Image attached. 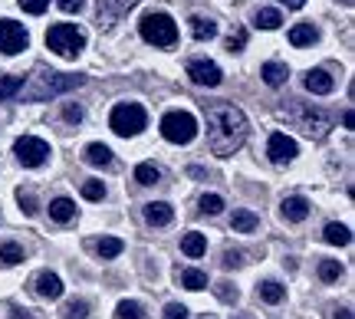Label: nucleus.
Masks as SVG:
<instances>
[{
    "instance_id": "nucleus-1",
    "label": "nucleus",
    "mask_w": 355,
    "mask_h": 319,
    "mask_svg": "<svg viewBox=\"0 0 355 319\" xmlns=\"http://www.w3.org/2000/svg\"><path fill=\"white\" fill-rule=\"evenodd\" d=\"M247 141V115L230 103H214L207 109V145L211 152L227 158Z\"/></svg>"
},
{
    "instance_id": "nucleus-2",
    "label": "nucleus",
    "mask_w": 355,
    "mask_h": 319,
    "mask_svg": "<svg viewBox=\"0 0 355 319\" xmlns=\"http://www.w3.org/2000/svg\"><path fill=\"white\" fill-rule=\"evenodd\" d=\"M83 86V76H69V73H53L37 66L33 76H26V86H20V99L24 103H46L53 96H63V92Z\"/></svg>"
},
{
    "instance_id": "nucleus-3",
    "label": "nucleus",
    "mask_w": 355,
    "mask_h": 319,
    "mask_svg": "<svg viewBox=\"0 0 355 319\" xmlns=\"http://www.w3.org/2000/svg\"><path fill=\"white\" fill-rule=\"evenodd\" d=\"M46 46L56 56H63V60H76L79 53H83V46H86V33L73 24H56L46 33Z\"/></svg>"
},
{
    "instance_id": "nucleus-4",
    "label": "nucleus",
    "mask_w": 355,
    "mask_h": 319,
    "mask_svg": "<svg viewBox=\"0 0 355 319\" xmlns=\"http://www.w3.org/2000/svg\"><path fill=\"white\" fill-rule=\"evenodd\" d=\"M139 33L145 43H152V46H175L178 43V26L175 20L168 17V13H145L139 24Z\"/></svg>"
},
{
    "instance_id": "nucleus-5",
    "label": "nucleus",
    "mask_w": 355,
    "mask_h": 319,
    "mask_svg": "<svg viewBox=\"0 0 355 319\" xmlns=\"http://www.w3.org/2000/svg\"><path fill=\"white\" fill-rule=\"evenodd\" d=\"M286 115H290L293 122H296V128H303L309 139H326L329 135V128H332V115H326L322 109H309V105L303 103H296L286 109Z\"/></svg>"
},
{
    "instance_id": "nucleus-6",
    "label": "nucleus",
    "mask_w": 355,
    "mask_h": 319,
    "mask_svg": "<svg viewBox=\"0 0 355 319\" xmlns=\"http://www.w3.org/2000/svg\"><path fill=\"white\" fill-rule=\"evenodd\" d=\"M145 122H148V115H145V109H141L139 103H119L112 109V115H109V126H112L115 135H122V139H128V135H139L141 128H145Z\"/></svg>"
},
{
    "instance_id": "nucleus-7",
    "label": "nucleus",
    "mask_w": 355,
    "mask_h": 319,
    "mask_svg": "<svg viewBox=\"0 0 355 319\" xmlns=\"http://www.w3.org/2000/svg\"><path fill=\"white\" fill-rule=\"evenodd\" d=\"M162 135H165L171 145H188V141H194V135H198V119L191 112L175 109V112H168L165 119H162Z\"/></svg>"
},
{
    "instance_id": "nucleus-8",
    "label": "nucleus",
    "mask_w": 355,
    "mask_h": 319,
    "mask_svg": "<svg viewBox=\"0 0 355 319\" xmlns=\"http://www.w3.org/2000/svg\"><path fill=\"white\" fill-rule=\"evenodd\" d=\"M13 152H17V162L24 168H40L50 158V145L43 139H37V135H24V139H17Z\"/></svg>"
},
{
    "instance_id": "nucleus-9",
    "label": "nucleus",
    "mask_w": 355,
    "mask_h": 319,
    "mask_svg": "<svg viewBox=\"0 0 355 319\" xmlns=\"http://www.w3.org/2000/svg\"><path fill=\"white\" fill-rule=\"evenodd\" d=\"M26 43H30V33L17 20H0V53L13 56V53L26 50Z\"/></svg>"
},
{
    "instance_id": "nucleus-10",
    "label": "nucleus",
    "mask_w": 355,
    "mask_h": 319,
    "mask_svg": "<svg viewBox=\"0 0 355 319\" xmlns=\"http://www.w3.org/2000/svg\"><path fill=\"white\" fill-rule=\"evenodd\" d=\"M266 155H270V162H273V165H290L293 158L300 155V145H296L290 135L273 132V135H270V141H266Z\"/></svg>"
},
{
    "instance_id": "nucleus-11",
    "label": "nucleus",
    "mask_w": 355,
    "mask_h": 319,
    "mask_svg": "<svg viewBox=\"0 0 355 319\" xmlns=\"http://www.w3.org/2000/svg\"><path fill=\"white\" fill-rule=\"evenodd\" d=\"M188 76L198 86H220V66L211 60H191L188 63Z\"/></svg>"
},
{
    "instance_id": "nucleus-12",
    "label": "nucleus",
    "mask_w": 355,
    "mask_h": 319,
    "mask_svg": "<svg viewBox=\"0 0 355 319\" xmlns=\"http://www.w3.org/2000/svg\"><path fill=\"white\" fill-rule=\"evenodd\" d=\"M139 0H99V26H112L119 17H125Z\"/></svg>"
},
{
    "instance_id": "nucleus-13",
    "label": "nucleus",
    "mask_w": 355,
    "mask_h": 319,
    "mask_svg": "<svg viewBox=\"0 0 355 319\" xmlns=\"http://www.w3.org/2000/svg\"><path fill=\"white\" fill-rule=\"evenodd\" d=\"M33 286H37V293L43 296V300H60V296H63V280H60L56 273H50V270L37 273V277H33Z\"/></svg>"
},
{
    "instance_id": "nucleus-14",
    "label": "nucleus",
    "mask_w": 355,
    "mask_h": 319,
    "mask_svg": "<svg viewBox=\"0 0 355 319\" xmlns=\"http://www.w3.org/2000/svg\"><path fill=\"white\" fill-rule=\"evenodd\" d=\"M279 214L286 217V221H293V224H300V221H306V217H309V201H306V198H300V194H293V198H283V205H279Z\"/></svg>"
},
{
    "instance_id": "nucleus-15",
    "label": "nucleus",
    "mask_w": 355,
    "mask_h": 319,
    "mask_svg": "<svg viewBox=\"0 0 355 319\" xmlns=\"http://www.w3.org/2000/svg\"><path fill=\"white\" fill-rule=\"evenodd\" d=\"M306 89L313 92V96H329L336 89V79L326 73V69H309L306 73Z\"/></svg>"
},
{
    "instance_id": "nucleus-16",
    "label": "nucleus",
    "mask_w": 355,
    "mask_h": 319,
    "mask_svg": "<svg viewBox=\"0 0 355 319\" xmlns=\"http://www.w3.org/2000/svg\"><path fill=\"white\" fill-rule=\"evenodd\" d=\"M145 221L152 224V227H165V224H171V217H175V207L165 205V201H152V205H145Z\"/></svg>"
},
{
    "instance_id": "nucleus-17",
    "label": "nucleus",
    "mask_w": 355,
    "mask_h": 319,
    "mask_svg": "<svg viewBox=\"0 0 355 319\" xmlns=\"http://www.w3.org/2000/svg\"><path fill=\"white\" fill-rule=\"evenodd\" d=\"M83 158H86L89 165L105 168V165H112V148H109V145H102V141H92V145H86Z\"/></svg>"
},
{
    "instance_id": "nucleus-18",
    "label": "nucleus",
    "mask_w": 355,
    "mask_h": 319,
    "mask_svg": "<svg viewBox=\"0 0 355 319\" xmlns=\"http://www.w3.org/2000/svg\"><path fill=\"white\" fill-rule=\"evenodd\" d=\"M191 37L207 43V40L217 37V24L211 20V17H201V13H198V17H191Z\"/></svg>"
},
{
    "instance_id": "nucleus-19",
    "label": "nucleus",
    "mask_w": 355,
    "mask_h": 319,
    "mask_svg": "<svg viewBox=\"0 0 355 319\" xmlns=\"http://www.w3.org/2000/svg\"><path fill=\"white\" fill-rule=\"evenodd\" d=\"M181 250H184V257H191V260L204 257V250H207V241H204V234H198V230L184 234V237H181Z\"/></svg>"
},
{
    "instance_id": "nucleus-20",
    "label": "nucleus",
    "mask_w": 355,
    "mask_h": 319,
    "mask_svg": "<svg viewBox=\"0 0 355 319\" xmlns=\"http://www.w3.org/2000/svg\"><path fill=\"white\" fill-rule=\"evenodd\" d=\"M50 217L56 224H69L76 217V205L69 198H56V201H50Z\"/></svg>"
},
{
    "instance_id": "nucleus-21",
    "label": "nucleus",
    "mask_w": 355,
    "mask_h": 319,
    "mask_svg": "<svg viewBox=\"0 0 355 319\" xmlns=\"http://www.w3.org/2000/svg\"><path fill=\"white\" fill-rule=\"evenodd\" d=\"M319 40V30L313 24H296L290 30V43L293 46H309V43H316Z\"/></svg>"
},
{
    "instance_id": "nucleus-22",
    "label": "nucleus",
    "mask_w": 355,
    "mask_h": 319,
    "mask_svg": "<svg viewBox=\"0 0 355 319\" xmlns=\"http://www.w3.org/2000/svg\"><path fill=\"white\" fill-rule=\"evenodd\" d=\"M230 227L237 230V234H254L260 227V217L254 211H234V221H230Z\"/></svg>"
},
{
    "instance_id": "nucleus-23",
    "label": "nucleus",
    "mask_w": 355,
    "mask_h": 319,
    "mask_svg": "<svg viewBox=\"0 0 355 319\" xmlns=\"http://www.w3.org/2000/svg\"><path fill=\"white\" fill-rule=\"evenodd\" d=\"M322 237H326V243H332V247H345V243L352 241V230L345 227V224H326Z\"/></svg>"
},
{
    "instance_id": "nucleus-24",
    "label": "nucleus",
    "mask_w": 355,
    "mask_h": 319,
    "mask_svg": "<svg viewBox=\"0 0 355 319\" xmlns=\"http://www.w3.org/2000/svg\"><path fill=\"white\" fill-rule=\"evenodd\" d=\"M257 293H260L263 303H273V307H277V303H283V296H286V286L277 283V280H266V283H260V290H257Z\"/></svg>"
},
{
    "instance_id": "nucleus-25",
    "label": "nucleus",
    "mask_w": 355,
    "mask_h": 319,
    "mask_svg": "<svg viewBox=\"0 0 355 319\" xmlns=\"http://www.w3.org/2000/svg\"><path fill=\"white\" fill-rule=\"evenodd\" d=\"M125 250V243L119 241V237H102V241H96V254L102 257V260H112V257H119Z\"/></svg>"
},
{
    "instance_id": "nucleus-26",
    "label": "nucleus",
    "mask_w": 355,
    "mask_h": 319,
    "mask_svg": "<svg viewBox=\"0 0 355 319\" xmlns=\"http://www.w3.org/2000/svg\"><path fill=\"white\" fill-rule=\"evenodd\" d=\"M178 280L188 290H204L207 286V273L204 270H178Z\"/></svg>"
},
{
    "instance_id": "nucleus-27",
    "label": "nucleus",
    "mask_w": 355,
    "mask_h": 319,
    "mask_svg": "<svg viewBox=\"0 0 355 319\" xmlns=\"http://www.w3.org/2000/svg\"><path fill=\"white\" fill-rule=\"evenodd\" d=\"M286 76H290V73H286V66H283V63H266L263 66V83H266V86H273V89H277V86H283V83H286Z\"/></svg>"
},
{
    "instance_id": "nucleus-28",
    "label": "nucleus",
    "mask_w": 355,
    "mask_h": 319,
    "mask_svg": "<svg viewBox=\"0 0 355 319\" xmlns=\"http://www.w3.org/2000/svg\"><path fill=\"white\" fill-rule=\"evenodd\" d=\"M135 181H139V184H158V181H162V168L152 165V162H141V165L135 168Z\"/></svg>"
},
{
    "instance_id": "nucleus-29",
    "label": "nucleus",
    "mask_w": 355,
    "mask_h": 319,
    "mask_svg": "<svg viewBox=\"0 0 355 319\" xmlns=\"http://www.w3.org/2000/svg\"><path fill=\"white\" fill-rule=\"evenodd\" d=\"M115 319H145V307L135 303V300H122L115 307Z\"/></svg>"
},
{
    "instance_id": "nucleus-30",
    "label": "nucleus",
    "mask_w": 355,
    "mask_h": 319,
    "mask_svg": "<svg viewBox=\"0 0 355 319\" xmlns=\"http://www.w3.org/2000/svg\"><path fill=\"white\" fill-rule=\"evenodd\" d=\"M24 260V247L20 243H0V264L3 267H17Z\"/></svg>"
},
{
    "instance_id": "nucleus-31",
    "label": "nucleus",
    "mask_w": 355,
    "mask_h": 319,
    "mask_svg": "<svg viewBox=\"0 0 355 319\" xmlns=\"http://www.w3.org/2000/svg\"><path fill=\"white\" fill-rule=\"evenodd\" d=\"M254 20H257V26H263V30H277V26L283 24V17H279V10H273V7H260Z\"/></svg>"
},
{
    "instance_id": "nucleus-32",
    "label": "nucleus",
    "mask_w": 355,
    "mask_h": 319,
    "mask_svg": "<svg viewBox=\"0 0 355 319\" xmlns=\"http://www.w3.org/2000/svg\"><path fill=\"white\" fill-rule=\"evenodd\" d=\"M343 277V264L339 260H319V280L322 283H332Z\"/></svg>"
},
{
    "instance_id": "nucleus-33",
    "label": "nucleus",
    "mask_w": 355,
    "mask_h": 319,
    "mask_svg": "<svg viewBox=\"0 0 355 319\" xmlns=\"http://www.w3.org/2000/svg\"><path fill=\"white\" fill-rule=\"evenodd\" d=\"M89 316V303L86 300H69L63 307V319H86Z\"/></svg>"
},
{
    "instance_id": "nucleus-34",
    "label": "nucleus",
    "mask_w": 355,
    "mask_h": 319,
    "mask_svg": "<svg viewBox=\"0 0 355 319\" xmlns=\"http://www.w3.org/2000/svg\"><path fill=\"white\" fill-rule=\"evenodd\" d=\"M83 198H86V201H102V198H105V184L96 178L83 181Z\"/></svg>"
},
{
    "instance_id": "nucleus-35",
    "label": "nucleus",
    "mask_w": 355,
    "mask_h": 319,
    "mask_svg": "<svg viewBox=\"0 0 355 319\" xmlns=\"http://www.w3.org/2000/svg\"><path fill=\"white\" fill-rule=\"evenodd\" d=\"M17 201H20V211H24L26 217H33L40 211V205H37V198H33V191H24V188H20V191H17Z\"/></svg>"
},
{
    "instance_id": "nucleus-36",
    "label": "nucleus",
    "mask_w": 355,
    "mask_h": 319,
    "mask_svg": "<svg viewBox=\"0 0 355 319\" xmlns=\"http://www.w3.org/2000/svg\"><path fill=\"white\" fill-rule=\"evenodd\" d=\"M201 211L204 214H220V211H224V198H220V194H204Z\"/></svg>"
},
{
    "instance_id": "nucleus-37",
    "label": "nucleus",
    "mask_w": 355,
    "mask_h": 319,
    "mask_svg": "<svg viewBox=\"0 0 355 319\" xmlns=\"http://www.w3.org/2000/svg\"><path fill=\"white\" fill-rule=\"evenodd\" d=\"M20 86H24V76H3L0 79V99H7V96H13V92H20Z\"/></svg>"
},
{
    "instance_id": "nucleus-38",
    "label": "nucleus",
    "mask_w": 355,
    "mask_h": 319,
    "mask_svg": "<svg viewBox=\"0 0 355 319\" xmlns=\"http://www.w3.org/2000/svg\"><path fill=\"white\" fill-rule=\"evenodd\" d=\"M243 46H247V30H237L227 37V53H241Z\"/></svg>"
},
{
    "instance_id": "nucleus-39",
    "label": "nucleus",
    "mask_w": 355,
    "mask_h": 319,
    "mask_svg": "<svg viewBox=\"0 0 355 319\" xmlns=\"http://www.w3.org/2000/svg\"><path fill=\"white\" fill-rule=\"evenodd\" d=\"M17 3H20L26 13H33V17H40V13L50 7V0H17Z\"/></svg>"
},
{
    "instance_id": "nucleus-40",
    "label": "nucleus",
    "mask_w": 355,
    "mask_h": 319,
    "mask_svg": "<svg viewBox=\"0 0 355 319\" xmlns=\"http://www.w3.org/2000/svg\"><path fill=\"white\" fill-rule=\"evenodd\" d=\"M63 119H66V122H73V126H79V122H83V105L66 103L63 105Z\"/></svg>"
},
{
    "instance_id": "nucleus-41",
    "label": "nucleus",
    "mask_w": 355,
    "mask_h": 319,
    "mask_svg": "<svg viewBox=\"0 0 355 319\" xmlns=\"http://www.w3.org/2000/svg\"><path fill=\"white\" fill-rule=\"evenodd\" d=\"M217 296H220L224 303H237V290H234L230 283H217Z\"/></svg>"
},
{
    "instance_id": "nucleus-42",
    "label": "nucleus",
    "mask_w": 355,
    "mask_h": 319,
    "mask_svg": "<svg viewBox=\"0 0 355 319\" xmlns=\"http://www.w3.org/2000/svg\"><path fill=\"white\" fill-rule=\"evenodd\" d=\"M165 319H188V307H181V303H168Z\"/></svg>"
},
{
    "instance_id": "nucleus-43",
    "label": "nucleus",
    "mask_w": 355,
    "mask_h": 319,
    "mask_svg": "<svg viewBox=\"0 0 355 319\" xmlns=\"http://www.w3.org/2000/svg\"><path fill=\"white\" fill-rule=\"evenodd\" d=\"M60 3V10L63 13H79L83 10V0H56Z\"/></svg>"
},
{
    "instance_id": "nucleus-44",
    "label": "nucleus",
    "mask_w": 355,
    "mask_h": 319,
    "mask_svg": "<svg viewBox=\"0 0 355 319\" xmlns=\"http://www.w3.org/2000/svg\"><path fill=\"white\" fill-rule=\"evenodd\" d=\"M241 264H243L241 250H227V254H224V267H241Z\"/></svg>"
},
{
    "instance_id": "nucleus-45",
    "label": "nucleus",
    "mask_w": 355,
    "mask_h": 319,
    "mask_svg": "<svg viewBox=\"0 0 355 319\" xmlns=\"http://www.w3.org/2000/svg\"><path fill=\"white\" fill-rule=\"evenodd\" d=\"M279 3H286V7H293V10H300V7H303L306 0H279Z\"/></svg>"
},
{
    "instance_id": "nucleus-46",
    "label": "nucleus",
    "mask_w": 355,
    "mask_h": 319,
    "mask_svg": "<svg viewBox=\"0 0 355 319\" xmlns=\"http://www.w3.org/2000/svg\"><path fill=\"white\" fill-rule=\"evenodd\" d=\"M13 319H30V313L26 309H13Z\"/></svg>"
},
{
    "instance_id": "nucleus-47",
    "label": "nucleus",
    "mask_w": 355,
    "mask_h": 319,
    "mask_svg": "<svg viewBox=\"0 0 355 319\" xmlns=\"http://www.w3.org/2000/svg\"><path fill=\"white\" fill-rule=\"evenodd\" d=\"M336 319H352V313H349V309H339V313H336Z\"/></svg>"
},
{
    "instance_id": "nucleus-48",
    "label": "nucleus",
    "mask_w": 355,
    "mask_h": 319,
    "mask_svg": "<svg viewBox=\"0 0 355 319\" xmlns=\"http://www.w3.org/2000/svg\"><path fill=\"white\" fill-rule=\"evenodd\" d=\"M343 3H345V7H352V3H355V0H343Z\"/></svg>"
}]
</instances>
